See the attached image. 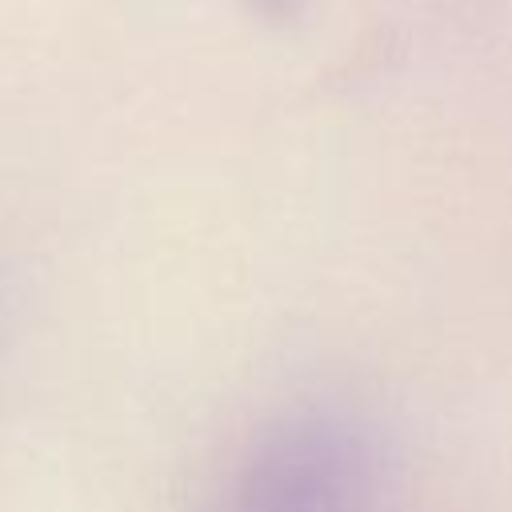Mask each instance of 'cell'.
Returning <instances> with one entry per match:
<instances>
[{"instance_id":"6da1fadb","label":"cell","mask_w":512,"mask_h":512,"mask_svg":"<svg viewBox=\"0 0 512 512\" xmlns=\"http://www.w3.org/2000/svg\"><path fill=\"white\" fill-rule=\"evenodd\" d=\"M380 460L364 432L300 420L272 432L240 468L224 512H376Z\"/></svg>"}]
</instances>
